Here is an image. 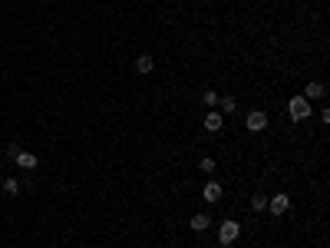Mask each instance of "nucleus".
Listing matches in <instances>:
<instances>
[{
  "label": "nucleus",
  "mask_w": 330,
  "mask_h": 248,
  "mask_svg": "<svg viewBox=\"0 0 330 248\" xmlns=\"http://www.w3.org/2000/svg\"><path fill=\"white\" fill-rule=\"evenodd\" d=\"M238 235H241V225H238L235 218H225L221 228H218V241H221V245H235Z\"/></svg>",
  "instance_id": "obj_1"
},
{
  "label": "nucleus",
  "mask_w": 330,
  "mask_h": 248,
  "mask_svg": "<svg viewBox=\"0 0 330 248\" xmlns=\"http://www.w3.org/2000/svg\"><path fill=\"white\" fill-rule=\"evenodd\" d=\"M287 109H291V119H294V122H300V119H307V116H310V99L294 96L291 103H287Z\"/></svg>",
  "instance_id": "obj_2"
},
{
  "label": "nucleus",
  "mask_w": 330,
  "mask_h": 248,
  "mask_svg": "<svg viewBox=\"0 0 330 248\" xmlns=\"http://www.w3.org/2000/svg\"><path fill=\"white\" fill-rule=\"evenodd\" d=\"M244 126H248V133H264V129H267V112L251 109V112H248V119H244Z\"/></svg>",
  "instance_id": "obj_3"
},
{
  "label": "nucleus",
  "mask_w": 330,
  "mask_h": 248,
  "mask_svg": "<svg viewBox=\"0 0 330 248\" xmlns=\"http://www.w3.org/2000/svg\"><path fill=\"white\" fill-rule=\"evenodd\" d=\"M287 208H291V199H287L284 192L274 195V199H267V212H271V215H284Z\"/></svg>",
  "instance_id": "obj_4"
},
{
  "label": "nucleus",
  "mask_w": 330,
  "mask_h": 248,
  "mask_svg": "<svg viewBox=\"0 0 330 248\" xmlns=\"http://www.w3.org/2000/svg\"><path fill=\"white\" fill-rule=\"evenodd\" d=\"M14 162H17L20 169H37V166H40V159L33 156V152H17V156H14Z\"/></svg>",
  "instance_id": "obj_5"
},
{
  "label": "nucleus",
  "mask_w": 330,
  "mask_h": 248,
  "mask_svg": "<svg viewBox=\"0 0 330 248\" xmlns=\"http://www.w3.org/2000/svg\"><path fill=\"white\" fill-rule=\"evenodd\" d=\"M323 93H327V86H323L320 80H314V83H307V89H304V99H320Z\"/></svg>",
  "instance_id": "obj_6"
},
{
  "label": "nucleus",
  "mask_w": 330,
  "mask_h": 248,
  "mask_svg": "<svg viewBox=\"0 0 330 248\" xmlns=\"http://www.w3.org/2000/svg\"><path fill=\"white\" fill-rule=\"evenodd\" d=\"M202 195H205V202H218V199H221V185L208 179V182H205V189H202Z\"/></svg>",
  "instance_id": "obj_7"
},
{
  "label": "nucleus",
  "mask_w": 330,
  "mask_h": 248,
  "mask_svg": "<svg viewBox=\"0 0 330 248\" xmlns=\"http://www.w3.org/2000/svg\"><path fill=\"white\" fill-rule=\"evenodd\" d=\"M212 225V218H208V212H198V215H192V232H205Z\"/></svg>",
  "instance_id": "obj_8"
},
{
  "label": "nucleus",
  "mask_w": 330,
  "mask_h": 248,
  "mask_svg": "<svg viewBox=\"0 0 330 248\" xmlns=\"http://www.w3.org/2000/svg\"><path fill=\"white\" fill-rule=\"evenodd\" d=\"M135 70H139V73H152V70H155V60H152V53H142L139 60H135Z\"/></svg>",
  "instance_id": "obj_9"
},
{
  "label": "nucleus",
  "mask_w": 330,
  "mask_h": 248,
  "mask_svg": "<svg viewBox=\"0 0 330 248\" xmlns=\"http://www.w3.org/2000/svg\"><path fill=\"white\" fill-rule=\"evenodd\" d=\"M221 129V112H208L205 116V133H218Z\"/></svg>",
  "instance_id": "obj_10"
},
{
  "label": "nucleus",
  "mask_w": 330,
  "mask_h": 248,
  "mask_svg": "<svg viewBox=\"0 0 330 248\" xmlns=\"http://www.w3.org/2000/svg\"><path fill=\"white\" fill-rule=\"evenodd\" d=\"M198 169H202L205 176H212V172H215V159H212V156H202V162H198Z\"/></svg>",
  "instance_id": "obj_11"
},
{
  "label": "nucleus",
  "mask_w": 330,
  "mask_h": 248,
  "mask_svg": "<svg viewBox=\"0 0 330 248\" xmlns=\"http://www.w3.org/2000/svg\"><path fill=\"white\" fill-rule=\"evenodd\" d=\"M218 103H221V109H225V112H235L238 109V99H231V96H218Z\"/></svg>",
  "instance_id": "obj_12"
},
{
  "label": "nucleus",
  "mask_w": 330,
  "mask_h": 248,
  "mask_svg": "<svg viewBox=\"0 0 330 248\" xmlns=\"http://www.w3.org/2000/svg\"><path fill=\"white\" fill-rule=\"evenodd\" d=\"M251 208H254V212H264V208H267V195H254V199H251Z\"/></svg>",
  "instance_id": "obj_13"
},
{
  "label": "nucleus",
  "mask_w": 330,
  "mask_h": 248,
  "mask_svg": "<svg viewBox=\"0 0 330 248\" xmlns=\"http://www.w3.org/2000/svg\"><path fill=\"white\" fill-rule=\"evenodd\" d=\"M4 192L17 195V192H20V182H17V179H4Z\"/></svg>",
  "instance_id": "obj_14"
},
{
  "label": "nucleus",
  "mask_w": 330,
  "mask_h": 248,
  "mask_svg": "<svg viewBox=\"0 0 330 248\" xmlns=\"http://www.w3.org/2000/svg\"><path fill=\"white\" fill-rule=\"evenodd\" d=\"M218 103V93L215 89H205V106H215Z\"/></svg>",
  "instance_id": "obj_15"
}]
</instances>
